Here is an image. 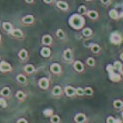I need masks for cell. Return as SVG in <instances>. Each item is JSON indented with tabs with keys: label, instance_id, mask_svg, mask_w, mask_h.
Segmentation results:
<instances>
[{
	"label": "cell",
	"instance_id": "42",
	"mask_svg": "<svg viewBox=\"0 0 123 123\" xmlns=\"http://www.w3.org/2000/svg\"><path fill=\"white\" fill-rule=\"evenodd\" d=\"M33 0H26V2H27V3H33Z\"/></svg>",
	"mask_w": 123,
	"mask_h": 123
},
{
	"label": "cell",
	"instance_id": "35",
	"mask_svg": "<svg viewBox=\"0 0 123 123\" xmlns=\"http://www.w3.org/2000/svg\"><path fill=\"white\" fill-rule=\"evenodd\" d=\"M106 70H107V72L109 73V74H111V73L114 72V68H113V65H112V64H108L107 66H106Z\"/></svg>",
	"mask_w": 123,
	"mask_h": 123
},
{
	"label": "cell",
	"instance_id": "11",
	"mask_svg": "<svg viewBox=\"0 0 123 123\" xmlns=\"http://www.w3.org/2000/svg\"><path fill=\"white\" fill-rule=\"evenodd\" d=\"M41 55L43 57H49L50 55H51V50L49 48H43V49H41Z\"/></svg>",
	"mask_w": 123,
	"mask_h": 123
},
{
	"label": "cell",
	"instance_id": "36",
	"mask_svg": "<svg viewBox=\"0 0 123 123\" xmlns=\"http://www.w3.org/2000/svg\"><path fill=\"white\" fill-rule=\"evenodd\" d=\"M86 62H87V64L89 66H93L95 64V60L92 57H89L87 59V61H86Z\"/></svg>",
	"mask_w": 123,
	"mask_h": 123
},
{
	"label": "cell",
	"instance_id": "47",
	"mask_svg": "<svg viewBox=\"0 0 123 123\" xmlns=\"http://www.w3.org/2000/svg\"><path fill=\"white\" fill-rule=\"evenodd\" d=\"M86 1H90V0H86Z\"/></svg>",
	"mask_w": 123,
	"mask_h": 123
},
{
	"label": "cell",
	"instance_id": "41",
	"mask_svg": "<svg viewBox=\"0 0 123 123\" xmlns=\"http://www.w3.org/2000/svg\"><path fill=\"white\" fill-rule=\"evenodd\" d=\"M52 1H53V0H44V2L47 3V4H50Z\"/></svg>",
	"mask_w": 123,
	"mask_h": 123
},
{
	"label": "cell",
	"instance_id": "2",
	"mask_svg": "<svg viewBox=\"0 0 123 123\" xmlns=\"http://www.w3.org/2000/svg\"><path fill=\"white\" fill-rule=\"evenodd\" d=\"M110 40H111V42L113 44H120L122 41V38H121V36L117 33H113L111 34V37H110Z\"/></svg>",
	"mask_w": 123,
	"mask_h": 123
},
{
	"label": "cell",
	"instance_id": "28",
	"mask_svg": "<svg viewBox=\"0 0 123 123\" xmlns=\"http://www.w3.org/2000/svg\"><path fill=\"white\" fill-rule=\"evenodd\" d=\"M91 49H92V51L93 53H95V54H97V53H98L100 51V47L98 44H92Z\"/></svg>",
	"mask_w": 123,
	"mask_h": 123
},
{
	"label": "cell",
	"instance_id": "25",
	"mask_svg": "<svg viewBox=\"0 0 123 123\" xmlns=\"http://www.w3.org/2000/svg\"><path fill=\"white\" fill-rule=\"evenodd\" d=\"M113 68H114V69H116V70L121 71V69H122V64H121V62H120L116 61V62H114V63H113Z\"/></svg>",
	"mask_w": 123,
	"mask_h": 123
},
{
	"label": "cell",
	"instance_id": "45",
	"mask_svg": "<svg viewBox=\"0 0 123 123\" xmlns=\"http://www.w3.org/2000/svg\"><path fill=\"white\" fill-rule=\"evenodd\" d=\"M121 117H122V119H123V112L121 113Z\"/></svg>",
	"mask_w": 123,
	"mask_h": 123
},
{
	"label": "cell",
	"instance_id": "1",
	"mask_svg": "<svg viewBox=\"0 0 123 123\" xmlns=\"http://www.w3.org/2000/svg\"><path fill=\"white\" fill-rule=\"evenodd\" d=\"M69 26H72L75 29H80L85 25V18L79 14H74L72 15L69 19Z\"/></svg>",
	"mask_w": 123,
	"mask_h": 123
},
{
	"label": "cell",
	"instance_id": "38",
	"mask_svg": "<svg viewBox=\"0 0 123 123\" xmlns=\"http://www.w3.org/2000/svg\"><path fill=\"white\" fill-rule=\"evenodd\" d=\"M115 121L116 120L112 116H109V117L106 118V123H115Z\"/></svg>",
	"mask_w": 123,
	"mask_h": 123
},
{
	"label": "cell",
	"instance_id": "34",
	"mask_svg": "<svg viewBox=\"0 0 123 123\" xmlns=\"http://www.w3.org/2000/svg\"><path fill=\"white\" fill-rule=\"evenodd\" d=\"M0 106H2V107L5 108L7 107V102H6V100L5 98H0Z\"/></svg>",
	"mask_w": 123,
	"mask_h": 123
},
{
	"label": "cell",
	"instance_id": "40",
	"mask_svg": "<svg viewBox=\"0 0 123 123\" xmlns=\"http://www.w3.org/2000/svg\"><path fill=\"white\" fill-rule=\"evenodd\" d=\"M100 1H101V3H103V4H107V3H109L110 0H100Z\"/></svg>",
	"mask_w": 123,
	"mask_h": 123
},
{
	"label": "cell",
	"instance_id": "37",
	"mask_svg": "<svg viewBox=\"0 0 123 123\" xmlns=\"http://www.w3.org/2000/svg\"><path fill=\"white\" fill-rule=\"evenodd\" d=\"M85 12H86V7H85V5H81V6L78 8V12L81 13V14L85 13Z\"/></svg>",
	"mask_w": 123,
	"mask_h": 123
},
{
	"label": "cell",
	"instance_id": "19",
	"mask_svg": "<svg viewBox=\"0 0 123 123\" xmlns=\"http://www.w3.org/2000/svg\"><path fill=\"white\" fill-rule=\"evenodd\" d=\"M109 16H110L111 18H113V19H116V18H118V12L115 10V9H112L110 10L109 12Z\"/></svg>",
	"mask_w": 123,
	"mask_h": 123
},
{
	"label": "cell",
	"instance_id": "21",
	"mask_svg": "<svg viewBox=\"0 0 123 123\" xmlns=\"http://www.w3.org/2000/svg\"><path fill=\"white\" fill-rule=\"evenodd\" d=\"M3 28L5 29V31L10 32L11 30H12V24L9 23V22H4L3 23Z\"/></svg>",
	"mask_w": 123,
	"mask_h": 123
},
{
	"label": "cell",
	"instance_id": "20",
	"mask_svg": "<svg viewBox=\"0 0 123 123\" xmlns=\"http://www.w3.org/2000/svg\"><path fill=\"white\" fill-rule=\"evenodd\" d=\"M18 57L22 60H25L27 57V51L26 49H21L19 53H18Z\"/></svg>",
	"mask_w": 123,
	"mask_h": 123
},
{
	"label": "cell",
	"instance_id": "3",
	"mask_svg": "<svg viewBox=\"0 0 123 123\" xmlns=\"http://www.w3.org/2000/svg\"><path fill=\"white\" fill-rule=\"evenodd\" d=\"M12 70V66L10 63L3 61L0 62V71L1 72H8Z\"/></svg>",
	"mask_w": 123,
	"mask_h": 123
},
{
	"label": "cell",
	"instance_id": "16",
	"mask_svg": "<svg viewBox=\"0 0 123 123\" xmlns=\"http://www.w3.org/2000/svg\"><path fill=\"white\" fill-rule=\"evenodd\" d=\"M0 93H1V95H2L3 97H8V96L10 95V93H11L10 88H9V87H4L2 90H1Z\"/></svg>",
	"mask_w": 123,
	"mask_h": 123
},
{
	"label": "cell",
	"instance_id": "23",
	"mask_svg": "<svg viewBox=\"0 0 123 123\" xmlns=\"http://www.w3.org/2000/svg\"><path fill=\"white\" fill-rule=\"evenodd\" d=\"M16 98H17L18 99H19V100H22V99H24V98H26V94H25L22 91H18V92H17V93H16Z\"/></svg>",
	"mask_w": 123,
	"mask_h": 123
},
{
	"label": "cell",
	"instance_id": "24",
	"mask_svg": "<svg viewBox=\"0 0 123 123\" xmlns=\"http://www.w3.org/2000/svg\"><path fill=\"white\" fill-rule=\"evenodd\" d=\"M113 106H114L115 108L120 109V108H121L123 106V102L120 99L114 100V101H113Z\"/></svg>",
	"mask_w": 123,
	"mask_h": 123
},
{
	"label": "cell",
	"instance_id": "8",
	"mask_svg": "<svg viewBox=\"0 0 123 123\" xmlns=\"http://www.w3.org/2000/svg\"><path fill=\"white\" fill-rule=\"evenodd\" d=\"M74 69L78 72H81L84 70V64L80 61H76L74 63Z\"/></svg>",
	"mask_w": 123,
	"mask_h": 123
},
{
	"label": "cell",
	"instance_id": "32",
	"mask_svg": "<svg viewBox=\"0 0 123 123\" xmlns=\"http://www.w3.org/2000/svg\"><path fill=\"white\" fill-rule=\"evenodd\" d=\"M56 34H57V36H58V38H60V39H63L64 37H65L64 32L62 30V29H58V30H57Z\"/></svg>",
	"mask_w": 123,
	"mask_h": 123
},
{
	"label": "cell",
	"instance_id": "9",
	"mask_svg": "<svg viewBox=\"0 0 123 123\" xmlns=\"http://www.w3.org/2000/svg\"><path fill=\"white\" fill-rule=\"evenodd\" d=\"M63 57L64 59L66 60V61H69V60H71L72 58V52L71 50L69 49H66V50H64L63 52Z\"/></svg>",
	"mask_w": 123,
	"mask_h": 123
},
{
	"label": "cell",
	"instance_id": "33",
	"mask_svg": "<svg viewBox=\"0 0 123 123\" xmlns=\"http://www.w3.org/2000/svg\"><path fill=\"white\" fill-rule=\"evenodd\" d=\"M76 94L79 95V96H82V95L85 94V90L81 87H78L76 89Z\"/></svg>",
	"mask_w": 123,
	"mask_h": 123
},
{
	"label": "cell",
	"instance_id": "27",
	"mask_svg": "<svg viewBox=\"0 0 123 123\" xmlns=\"http://www.w3.org/2000/svg\"><path fill=\"white\" fill-rule=\"evenodd\" d=\"M17 80H18V82L21 83V84H25L26 82V77L22 74H19L17 76Z\"/></svg>",
	"mask_w": 123,
	"mask_h": 123
},
{
	"label": "cell",
	"instance_id": "29",
	"mask_svg": "<svg viewBox=\"0 0 123 123\" xmlns=\"http://www.w3.org/2000/svg\"><path fill=\"white\" fill-rule=\"evenodd\" d=\"M92 29L88 28V27H86V28H85L83 30V35L84 36H90L92 35Z\"/></svg>",
	"mask_w": 123,
	"mask_h": 123
},
{
	"label": "cell",
	"instance_id": "30",
	"mask_svg": "<svg viewBox=\"0 0 123 123\" xmlns=\"http://www.w3.org/2000/svg\"><path fill=\"white\" fill-rule=\"evenodd\" d=\"M43 113L47 117H51L53 115V110L52 109H46V110H44Z\"/></svg>",
	"mask_w": 123,
	"mask_h": 123
},
{
	"label": "cell",
	"instance_id": "17",
	"mask_svg": "<svg viewBox=\"0 0 123 123\" xmlns=\"http://www.w3.org/2000/svg\"><path fill=\"white\" fill-rule=\"evenodd\" d=\"M24 69H25V71H26V73H28V74L33 73V72H34V70H35L34 67H33L32 64H27V65H26L25 68H24Z\"/></svg>",
	"mask_w": 123,
	"mask_h": 123
},
{
	"label": "cell",
	"instance_id": "12",
	"mask_svg": "<svg viewBox=\"0 0 123 123\" xmlns=\"http://www.w3.org/2000/svg\"><path fill=\"white\" fill-rule=\"evenodd\" d=\"M10 33L12 36L18 37V38H20V37H22V35H23L22 32H21L19 29H13V30H11Z\"/></svg>",
	"mask_w": 123,
	"mask_h": 123
},
{
	"label": "cell",
	"instance_id": "22",
	"mask_svg": "<svg viewBox=\"0 0 123 123\" xmlns=\"http://www.w3.org/2000/svg\"><path fill=\"white\" fill-rule=\"evenodd\" d=\"M88 17L92 19H95V18H98V12H95V11H90V12H88L87 13Z\"/></svg>",
	"mask_w": 123,
	"mask_h": 123
},
{
	"label": "cell",
	"instance_id": "26",
	"mask_svg": "<svg viewBox=\"0 0 123 123\" xmlns=\"http://www.w3.org/2000/svg\"><path fill=\"white\" fill-rule=\"evenodd\" d=\"M50 121L51 123H59L60 122V117L57 114H53L50 117Z\"/></svg>",
	"mask_w": 123,
	"mask_h": 123
},
{
	"label": "cell",
	"instance_id": "5",
	"mask_svg": "<svg viewBox=\"0 0 123 123\" xmlns=\"http://www.w3.org/2000/svg\"><path fill=\"white\" fill-rule=\"evenodd\" d=\"M74 120L77 123H84L86 121V116L84 113H77L75 116Z\"/></svg>",
	"mask_w": 123,
	"mask_h": 123
},
{
	"label": "cell",
	"instance_id": "14",
	"mask_svg": "<svg viewBox=\"0 0 123 123\" xmlns=\"http://www.w3.org/2000/svg\"><path fill=\"white\" fill-rule=\"evenodd\" d=\"M52 42V37L50 35H44L42 37V43L45 44V45H49L51 44Z\"/></svg>",
	"mask_w": 123,
	"mask_h": 123
},
{
	"label": "cell",
	"instance_id": "46",
	"mask_svg": "<svg viewBox=\"0 0 123 123\" xmlns=\"http://www.w3.org/2000/svg\"><path fill=\"white\" fill-rule=\"evenodd\" d=\"M0 41H1V35H0Z\"/></svg>",
	"mask_w": 123,
	"mask_h": 123
},
{
	"label": "cell",
	"instance_id": "15",
	"mask_svg": "<svg viewBox=\"0 0 123 123\" xmlns=\"http://www.w3.org/2000/svg\"><path fill=\"white\" fill-rule=\"evenodd\" d=\"M62 93V88L60 87L59 85H56L53 88V91H52V94L54 96H59Z\"/></svg>",
	"mask_w": 123,
	"mask_h": 123
},
{
	"label": "cell",
	"instance_id": "18",
	"mask_svg": "<svg viewBox=\"0 0 123 123\" xmlns=\"http://www.w3.org/2000/svg\"><path fill=\"white\" fill-rule=\"evenodd\" d=\"M22 21L26 24H31L33 22V17L32 15H27L22 18Z\"/></svg>",
	"mask_w": 123,
	"mask_h": 123
},
{
	"label": "cell",
	"instance_id": "10",
	"mask_svg": "<svg viewBox=\"0 0 123 123\" xmlns=\"http://www.w3.org/2000/svg\"><path fill=\"white\" fill-rule=\"evenodd\" d=\"M109 77H110V79L113 82H119L121 80V76L117 74V73H115V72H113V73L109 74Z\"/></svg>",
	"mask_w": 123,
	"mask_h": 123
},
{
	"label": "cell",
	"instance_id": "44",
	"mask_svg": "<svg viewBox=\"0 0 123 123\" xmlns=\"http://www.w3.org/2000/svg\"><path fill=\"white\" fill-rule=\"evenodd\" d=\"M115 123H121V121H120V120H116Z\"/></svg>",
	"mask_w": 123,
	"mask_h": 123
},
{
	"label": "cell",
	"instance_id": "6",
	"mask_svg": "<svg viewBox=\"0 0 123 123\" xmlns=\"http://www.w3.org/2000/svg\"><path fill=\"white\" fill-rule=\"evenodd\" d=\"M50 70H51L53 73H55V74H58V73H60V72L62 71V68H61V66H60V64L55 62V63L51 64Z\"/></svg>",
	"mask_w": 123,
	"mask_h": 123
},
{
	"label": "cell",
	"instance_id": "4",
	"mask_svg": "<svg viewBox=\"0 0 123 123\" xmlns=\"http://www.w3.org/2000/svg\"><path fill=\"white\" fill-rule=\"evenodd\" d=\"M39 86H40L41 89H44V90L48 89L49 86V79L46 78V77H42V78H41V79L39 80Z\"/></svg>",
	"mask_w": 123,
	"mask_h": 123
},
{
	"label": "cell",
	"instance_id": "7",
	"mask_svg": "<svg viewBox=\"0 0 123 123\" xmlns=\"http://www.w3.org/2000/svg\"><path fill=\"white\" fill-rule=\"evenodd\" d=\"M65 94L68 96V97H72V96H74L76 94V89L74 87H72V86H66L65 87Z\"/></svg>",
	"mask_w": 123,
	"mask_h": 123
},
{
	"label": "cell",
	"instance_id": "31",
	"mask_svg": "<svg viewBox=\"0 0 123 123\" xmlns=\"http://www.w3.org/2000/svg\"><path fill=\"white\" fill-rule=\"evenodd\" d=\"M85 90V94L87 95V96H91V95H92V93H93V90H92L91 87H86L84 89Z\"/></svg>",
	"mask_w": 123,
	"mask_h": 123
},
{
	"label": "cell",
	"instance_id": "13",
	"mask_svg": "<svg viewBox=\"0 0 123 123\" xmlns=\"http://www.w3.org/2000/svg\"><path fill=\"white\" fill-rule=\"evenodd\" d=\"M56 6L58 8H60L61 10H67L68 7H69L68 4L63 2V1H58V2L56 3Z\"/></svg>",
	"mask_w": 123,
	"mask_h": 123
},
{
	"label": "cell",
	"instance_id": "43",
	"mask_svg": "<svg viewBox=\"0 0 123 123\" xmlns=\"http://www.w3.org/2000/svg\"><path fill=\"white\" fill-rule=\"evenodd\" d=\"M120 57H121V61H123V53H121V56H120Z\"/></svg>",
	"mask_w": 123,
	"mask_h": 123
},
{
	"label": "cell",
	"instance_id": "39",
	"mask_svg": "<svg viewBox=\"0 0 123 123\" xmlns=\"http://www.w3.org/2000/svg\"><path fill=\"white\" fill-rule=\"evenodd\" d=\"M17 123H28V122H27V121H26V119L20 118V119H18V121H17Z\"/></svg>",
	"mask_w": 123,
	"mask_h": 123
}]
</instances>
